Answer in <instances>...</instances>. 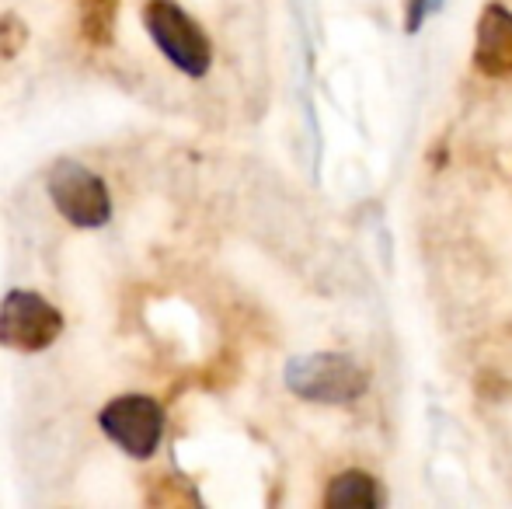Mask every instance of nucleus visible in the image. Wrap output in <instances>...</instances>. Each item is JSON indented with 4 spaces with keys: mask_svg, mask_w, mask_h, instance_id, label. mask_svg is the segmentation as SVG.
I'll return each instance as SVG.
<instances>
[{
    "mask_svg": "<svg viewBox=\"0 0 512 509\" xmlns=\"http://www.w3.org/2000/svg\"><path fill=\"white\" fill-rule=\"evenodd\" d=\"M143 28L150 32L154 46L168 56L175 70L189 77H206L213 63V46L192 14H185L175 0H147L143 4Z\"/></svg>",
    "mask_w": 512,
    "mask_h": 509,
    "instance_id": "obj_1",
    "label": "nucleus"
},
{
    "mask_svg": "<svg viewBox=\"0 0 512 509\" xmlns=\"http://www.w3.org/2000/svg\"><path fill=\"white\" fill-rule=\"evenodd\" d=\"M46 192L56 213L81 231H98L112 220V192L105 178L74 157H60L46 175Z\"/></svg>",
    "mask_w": 512,
    "mask_h": 509,
    "instance_id": "obj_2",
    "label": "nucleus"
},
{
    "mask_svg": "<svg viewBox=\"0 0 512 509\" xmlns=\"http://www.w3.org/2000/svg\"><path fill=\"white\" fill-rule=\"evenodd\" d=\"M286 387L317 405H352L370 387V374L356 360L338 353L297 356L286 363Z\"/></svg>",
    "mask_w": 512,
    "mask_h": 509,
    "instance_id": "obj_3",
    "label": "nucleus"
},
{
    "mask_svg": "<svg viewBox=\"0 0 512 509\" xmlns=\"http://www.w3.org/2000/svg\"><path fill=\"white\" fill-rule=\"evenodd\" d=\"M98 426L122 454L147 461L164 440V405L150 394H119L98 412Z\"/></svg>",
    "mask_w": 512,
    "mask_h": 509,
    "instance_id": "obj_4",
    "label": "nucleus"
},
{
    "mask_svg": "<svg viewBox=\"0 0 512 509\" xmlns=\"http://www.w3.org/2000/svg\"><path fill=\"white\" fill-rule=\"evenodd\" d=\"M63 335V314L32 290H11L0 300V346L14 353H42Z\"/></svg>",
    "mask_w": 512,
    "mask_h": 509,
    "instance_id": "obj_5",
    "label": "nucleus"
},
{
    "mask_svg": "<svg viewBox=\"0 0 512 509\" xmlns=\"http://www.w3.org/2000/svg\"><path fill=\"white\" fill-rule=\"evenodd\" d=\"M474 67L488 77L512 74V14L502 4H488L478 18L474 39Z\"/></svg>",
    "mask_w": 512,
    "mask_h": 509,
    "instance_id": "obj_6",
    "label": "nucleus"
},
{
    "mask_svg": "<svg viewBox=\"0 0 512 509\" xmlns=\"http://www.w3.org/2000/svg\"><path fill=\"white\" fill-rule=\"evenodd\" d=\"M324 506L328 509H373L380 506V489L370 475L363 471H342L331 478L328 492H324Z\"/></svg>",
    "mask_w": 512,
    "mask_h": 509,
    "instance_id": "obj_7",
    "label": "nucleus"
},
{
    "mask_svg": "<svg viewBox=\"0 0 512 509\" xmlns=\"http://www.w3.org/2000/svg\"><path fill=\"white\" fill-rule=\"evenodd\" d=\"M77 28L84 42L95 49H108L119 28V0H81L77 4Z\"/></svg>",
    "mask_w": 512,
    "mask_h": 509,
    "instance_id": "obj_8",
    "label": "nucleus"
},
{
    "mask_svg": "<svg viewBox=\"0 0 512 509\" xmlns=\"http://www.w3.org/2000/svg\"><path fill=\"white\" fill-rule=\"evenodd\" d=\"M28 42V25L14 11L0 14V60H14Z\"/></svg>",
    "mask_w": 512,
    "mask_h": 509,
    "instance_id": "obj_9",
    "label": "nucleus"
},
{
    "mask_svg": "<svg viewBox=\"0 0 512 509\" xmlns=\"http://www.w3.org/2000/svg\"><path fill=\"white\" fill-rule=\"evenodd\" d=\"M443 0H408V32H418L425 18H429Z\"/></svg>",
    "mask_w": 512,
    "mask_h": 509,
    "instance_id": "obj_10",
    "label": "nucleus"
}]
</instances>
